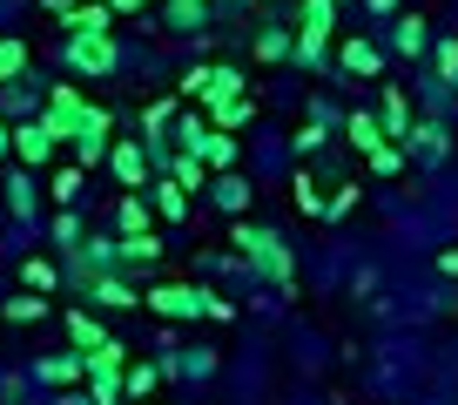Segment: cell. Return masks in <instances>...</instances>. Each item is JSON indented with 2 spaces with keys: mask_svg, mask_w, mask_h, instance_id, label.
<instances>
[{
  "mask_svg": "<svg viewBox=\"0 0 458 405\" xmlns=\"http://www.w3.org/2000/svg\"><path fill=\"white\" fill-rule=\"evenodd\" d=\"M162 162H169V176H175V183L189 189V196H196V189L209 183V169H202V156H189V149H175V156H162Z\"/></svg>",
  "mask_w": 458,
  "mask_h": 405,
  "instance_id": "obj_20",
  "label": "cell"
},
{
  "mask_svg": "<svg viewBox=\"0 0 458 405\" xmlns=\"http://www.w3.org/2000/svg\"><path fill=\"white\" fill-rule=\"evenodd\" d=\"M290 202H297L303 217H324V202H330V196H317V189H310V176H297V196H290Z\"/></svg>",
  "mask_w": 458,
  "mask_h": 405,
  "instance_id": "obj_34",
  "label": "cell"
},
{
  "mask_svg": "<svg viewBox=\"0 0 458 405\" xmlns=\"http://www.w3.org/2000/svg\"><path fill=\"white\" fill-rule=\"evenodd\" d=\"M297 149H303V156H310V149H324V129H317V122H303V129H297Z\"/></svg>",
  "mask_w": 458,
  "mask_h": 405,
  "instance_id": "obj_39",
  "label": "cell"
},
{
  "mask_svg": "<svg viewBox=\"0 0 458 405\" xmlns=\"http://www.w3.org/2000/svg\"><path fill=\"white\" fill-rule=\"evenodd\" d=\"M88 116H95V101H88L74 82L47 88V116H41V129L55 135V142H81V135H88Z\"/></svg>",
  "mask_w": 458,
  "mask_h": 405,
  "instance_id": "obj_2",
  "label": "cell"
},
{
  "mask_svg": "<svg viewBox=\"0 0 458 405\" xmlns=\"http://www.w3.org/2000/svg\"><path fill=\"white\" fill-rule=\"evenodd\" d=\"M250 196H257V189H250L243 176H229V169H223V183H216V202H223L229 217H243V210H250Z\"/></svg>",
  "mask_w": 458,
  "mask_h": 405,
  "instance_id": "obj_25",
  "label": "cell"
},
{
  "mask_svg": "<svg viewBox=\"0 0 458 405\" xmlns=\"http://www.w3.org/2000/svg\"><path fill=\"white\" fill-rule=\"evenodd\" d=\"M189 156H202V169H216V176L236 169V129H216V122H209V129L196 135V149H189Z\"/></svg>",
  "mask_w": 458,
  "mask_h": 405,
  "instance_id": "obj_7",
  "label": "cell"
},
{
  "mask_svg": "<svg viewBox=\"0 0 458 405\" xmlns=\"http://www.w3.org/2000/svg\"><path fill=\"white\" fill-rule=\"evenodd\" d=\"M21 284H28V290H41V297H47V290L61 284V271H55L47 257H28V263H21Z\"/></svg>",
  "mask_w": 458,
  "mask_h": 405,
  "instance_id": "obj_28",
  "label": "cell"
},
{
  "mask_svg": "<svg viewBox=\"0 0 458 405\" xmlns=\"http://www.w3.org/2000/svg\"><path fill=\"white\" fill-rule=\"evenodd\" d=\"M108 7H114V14H142L148 0H108Z\"/></svg>",
  "mask_w": 458,
  "mask_h": 405,
  "instance_id": "obj_40",
  "label": "cell"
},
{
  "mask_svg": "<svg viewBox=\"0 0 458 405\" xmlns=\"http://www.w3.org/2000/svg\"><path fill=\"white\" fill-rule=\"evenodd\" d=\"M337 61H344L351 74H377V68H385V55H377L371 41H344V47H337Z\"/></svg>",
  "mask_w": 458,
  "mask_h": 405,
  "instance_id": "obj_22",
  "label": "cell"
},
{
  "mask_svg": "<svg viewBox=\"0 0 458 405\" xmlns=\"http://www.w3.org/2000/svg\"><path fill=\"white\" fill-rule=\"evenodd\" d=\"M0 156H7V116H0Z\"/></svg>",
  "mask_w": 458,
  "mask_h": 405,
  "instance_id": "obj_43",
  "label": "cell"
},
{
  "mask_svg": "<svg viewBox=\"0 0 458 405\" xmlns=\"http://www.w3.org/2000/svg\"><path fill=\"white\" fill-rule=\"evenodd\" d=\"M438 271H445V277H458V250H445V257H438Z\"/></svg>",
  "mask_w": 458,
  "mask_h": 405,
  "instance_id": "obj_41",
  "label": "cell"
},
{
  "mask_svg": "<svg viewBox=\"0 0 458 405\" xmlns=\"http://www.w3.org/2000/svg\"><path fill=\"white\" fill-rule=\"evenodd\" d=\"M68 61L81 74H108L114 68V34H74L68 41Z\"/></svg>",
  "mask_w": 458,
  "mask_h": 405,
  "instance_id": "obj_6",
  "label": "cell"
},
{
  "mask_svg": "<svg viewBox=\"0 0 458 405\" xmlns=\"http://www.w3.org/2000/svg\"><path fill=\"white\" fill-rule=\"evenodd\" d=\"M257 61H290V34H257Z\"/></svg>",
  "mask_w": 458,
  "mask_h": 405,
  "instance_id": "obj_33",
  "label": "cell"
},
{
  "mask_svg": "<svg viewBox=\"0 0 458 405\" xmlns=\"http://www.w3.org/2000/svg\"><path fill=\"white\" fill-rule=\"evenodd\" d=\"M34 378H41V385H81V378H88V358L68 345L61 358H34Z\"/></svg>",
  "mask_w": 458,
  "mask_h": 405,
  "instance_id": "obj_8",
  "label": "cell"
},
{
  "mask_svg": "<svg viewBox=\"0 0 458 405\" xmlns=\"http://www.w3.org/2000/svg\"><path fill=\"white\" fill-rule=\"evenodd\" d=\"M371 169H377V176H398V169H404V149L377 142V149H371Z\"/></svg>",
  "mask_w": 458,
  "mask_h": 405,
  "instance_id": "obj_35",
  "label": "cell"
},
{
  "mask_svg": "<svg viewBox=\"0 0 458 405\" xmlns=\"http://www.w3.org/2000/svg\"><path fill=\"white\" fill-rule=\"evenodd\" d=\"M47 189H55V202H74V196H81V169H61Z\"/></svg>",
  "mask_w": 458,
  "mask_h": 405,
  "instance_id": "obj_37",
  "label": "cell"
},
{
  "mask_svg": "<svg viewBox=\"0 0 458 405\" xmlns=\"http://www.w3.org/2000/svg\"><path fill=\"white\" fill-rule=\"evenodd\" d=\"M358 196H364V189H358V183H344V189H337V196H330V202H324V217H351V210H358Z\"/></svg>",
  "mask_w": 458,
  "mask_h": 405,
  "instance_id": "obj_36",
  "label": "cell"
},
{
  "mask_svg": "<svg viewBox=\"0 0 458 405\" xmlns=\"http://www.w3.org/2000/svg\"><path fill=\"white\" fill-rule=\"evenodd\" d=\"M330 21H337V0H303L297 7V34H330Z\"/></svg>",
  "mask_w": 458,
  "mask_h": 405,
  "instance_id": "obj_21",
  "label": "cell"
},
{
  "mask_svg": "<svg viewBox=\"0 0 458 405\" xmlns=\"http://www.w3.org/2000/svg\"><path fill=\"white\" fill-rule=\"evenodd\" d=\"M377 122H385L391 142H404V129H411V101H404V88H385V95H377Z\"/></svg>",
  "mask_w": 458,
  "mask_h": 405,
  "instance_id": "obj_12",
  "label": "cell"
},
{
  "mask_svg": "<svg viewBox=\"0 0 458 405\" xmlns=\"http://www.w3.org/2000/svg\"><path fill=\"white\" fill-rule=\"evenodd\" d=\"M7 202H14V217H34V183H28V169L7 183Z\"/></svg>",
  "mask_w": 458,
  "mask_h": 405,
  "instance_id": "obj_32",
  "label": "cell"
},
{
  "mask_svg": "<svg viewBox=\"0 0 458 405\" xmlns=\"http://www.w3.org/2000/svg\"><path fill=\"white\" fill-rule=\"evenodd\" d=\"M7 149H14L21 169H47V162H55V135H47L41 122H21V129H7Z\"/></svg>",
  "mask_w": 458,
  "mask_h": 405,
  "instance_id": "obj_5",
  "label": "cell"
},
{
  "mask_svg": "<svg viewBox=\"0 0 458 405\" xmlns=\"http://www.w3.org/2000/svg\"><path fill=\"white\" fill-rule=\"evenodd\" d=\"M21 74H28V41L0 34V82H21Z\"/></svg>",
  "mask_w": 458,
  "mask_h": 405,
  "instance_id": "obj_23",
  "label": "cell"
},
{
  "mask_svg": "<svg viewBox=\"0 0 458 405\" xmlns=\"http://www.w3.org/2000/svg\"><path fill=\"white\" fill-rule=\"evenodd\" d=\"M156 217L162 223H182L189 217V189L175 183V176H169V183H156Z\"/></svg>",
  "mask_w": 458,
  "mask_h": 405,
  "instance_id": "obj_19",
  "label": "cell"
},
{
  "mask_svg": "<svg viewBox=\"0 0 458 405\" xmlns=\"http://www.w3.org/2000/svg\"><path fill=\"white\" fill-rule=\"evenodd\" d=\"M404 149L438 162V156H445V129H438V122H411V129H404Z\"/></svg>",
  "mask_w": 458,
  "mask_h": 405,
  "instance_id": "obj_18",
  "label": "cell"
},
{
  "mask_svg": "<svg viewBox=\"0 0 458 405\" xmlns=\"http://www.w3.org/2000/svg\"><path fill=\"white\" fill-rule=\"evenodd\" d=\"M162 365H122V399H156Z\"/></svg>",
  "mask_w": 458,
  "mask_h": 405,
  "instance_id": "obj_16",
  "label": "cell"
},
{
  "mask_svg": "<svg viewBox=\"0 0 458 405\" xmlns=\"http://www.w3.org/2000/svg\"><path fill=\"white\" fill-rule=\"evenodd\" d=\"M236 250H243V257H250V271H257V277H270V284H284V290H290V277H297V263H290L284 237H276L270 223H236Z\"/></svg>",
  "mask_w": 458,
  "mask_h": 405,
  "instance_id": "obj_1",
  "label": "cell"
},
{
  "mask_svg": "<svg viewBox=\"0 0 458 405\" xmlns=\"http://www.w3.org/2000/svg\"><path fill=\"white\" fill-rule=\"evenodd\" d=\"M156 257H162V237L156 230H135V237L114 244V271H142V263H156Z\"/></svg>",
  "mask_w": 458,
  "mask_h": 405,
  "instance_id": "obj_9",
  "label": "cell"
},
{
  "mask_svg": "<svg viewBox=\"0 0 458 405\" xmlns=\"http://www.w3.org/2000/svg\"><path fill=\"white\" fill-rule=\"evenodd\" d=\"M142 304L156 311V318H209L216 290H196V284H148Z\"/></svg>",
  "mask_w": 458,
  "mask_h": 405,
  "instance_id": "obj_3",
  "label": "cell"
},
{
  "mask_svg": "<svg viewBox=\"0 0 458 405\" xmlns=\"http://www.w3.org/2000/svg\"><path fill=\"white\" fill-rule=\"evenodd\" d=\"M108 21H114V7H108V0H88V7H68V28H74V34H108Z\"/></svg>",
  "mask_w": 458,
  "mask_h": 405,
  "instance_id": "obj_17",
  "label": "cell"
},
{
  "mask_svg": "<svg viewBox=\"0 0 458 405\" xmlns=\"http://www.w3.org/2000/svg\"><path fill=\"white\" fill-rule=\"evenodd\" d=\"M142 405H156V399H142Z\"/></svg>",
  "mask_w": 458,
  "mask_h": 405,
  "instance_id": "obj_44",
  "label": "cell"
},
{
  "mask_svg": "<svg viewBox=\"0 0 458 405\" xmlns=\"http://www.w3.org/2000/svg\"><path fill=\"white\" fill-rule=\"evenodd\" d=\"M108 162H114V176L129 189H142L148 183V156H142V142H108Z\"/></svg>",
  "mask_w": 458,
  "mask_h": 405,
  "instance_id": "obj_11",
  "label": "cell"
},
{
  "mask_svg": "<svg viewBox=\"0 0 458 405\" xmlns=\"http://www.w3.org/2000/svg\"><path fill=\"white\" fill-rule=\"evenodd\" d=\"M344 135H351V149H364V156H371L377 142H391V135H385V122H377V116H364V108H358V116H344Z\"/></svg>",
  "mask_w": 458,
  "mask_h": 405,
  "instance_id": "obj_15",
  "label": "cell"
},
{
  "mask_svg": "<svg viewBox=\"0 0 458 405\" xmlns=\"http://www.w3.org/2000/svg\"><path fill=\"white\" fill-rule=\"evenodd\" d=\"M391 47H398V55H425V47H431L425 21H418V14H398V41H391Z\"/></svg>",
  "mask_w": 458,
  "mask_h": 405,
  "instance_id": "obj_27",
  "label": "cell"
},
{
  "mask_svg": "<svg viewBox=\"0 0 458 405\" xmlns=\"http://www.w3.org/2000/svg\"><path fill=\"white\" fill-rule=\"evenodd\" d=\"M0 311H7L14 324H41V318H47V297H41V290H21V297H7Z\"/></svg>",
  "mask_w": 458,
  "mask_h": 405,
  "instance_id": "obj_26",
  "label": "cell"
},
{
  "mask_svg": "<svg viewBox=\"0 0 458 405\" xmlns=\"http://www.w3.org/2000/svg\"><path fill=\"white\" fill-rule=\"evenodd\" d=\"M169 21H175V28H196V21H202V0H169Z\"/></svg>",
  "mask_w": 458,
  "mask_h": 405,
  "instance_id": "obj_38",
  "label": "cell"
},
{
  "mask_svg": "<svg viewBox=\"0 0 458 405\" xmlns=\"http://www.w3.org/2000/svg\"><path fill=\"white\" fill-rule=\"evenodd\" d=\"M101 338H108V332H101V318H88V311H68V345H74V351H95Z\"/></svg>",
  "mask_w": 458,
  "mask_h": 405,
  "instance_id": "obj_24",
  "label": "cell"
},
{
  "mask_svg": "<svg viewBox=\"0 0 458 405\" xmlns=\"http://www.w3.org/2000/svg\"><path fill=\"white\" fill-rule=\"evenodd\" d=\"M431 61H438V82L458 88V41H438V47H431Z\"/></svg>",
  "mask_w": 458,
  "mask_h": 405,
  "instance_id": "obj_31",
  "label": "cell"
},
{
  "mask_svg": "<svg viewBox=\"0 0 458 405\" xmlns=\"http://www.w3.org/2000/svg\"><path fill=\"white\" fill-rule=\"evenodd\" d=\"M169 122H175V101H148V108H142V135H148V142H156Z\"/></svg>",
  "mask_w": 458,
  "mask_h": 405,
  "instance_id": "obj_30",
  "label": "cell"
},
{
  "mask_svg": "<svg viewBox=\"0 0 458 405\" xmlns=\"http://www.w3.org/2000/svg\"><path fill=\"white\" fill-rule=\"evenodd\" d=\"M114 223H122V237L148 230V202H142V196H122V210H114Z\"/></svg>",
  "mask_w": 458,
  "mask_h": 405,
  "instance_id": "obj_29",
  "label": "cell"
},
{
  "mask_svg": "<svg viewBox=\"0 0 458 405\" xmlns=\"http://www.w3.org/2000/svg\"><path fill=\"white\" fill-rule=\"evenodd\" d=\"M88 358V378H122V365H129V345L122 338H101L95 351H81Z\"/></svg>",
  "mask_w": 458,
  "mask_h": 405,
  "instance_id": "obj_13",
  "label": "cell"
},
{
  "mask_svg": "<svg viewBox=\"0 0 458 405\" xmlns=\"http://www.w3.org/2000/svg\"><path fill=\"white\" fill-rule=\"evenodd\" d=\"M182 95L202 101V108L223 101V95H243V68H223V61H216V68H189L182 74Z\"/></svg>",
  "mask_w": 458,
  "mask_h": 405,
  "instance_id": "obj_4",
  "label": "cell"
},
{
  "mask_svg": "<svg viewBox=\"0 0 458 405\" xmlns=\"http://www.w3.org/2000/svg\"><path fill=\"white\" fill-rule=\"evenodd\" d=\"M371 7H377V14H398V0H371Z\"/></svg>",
  "mask_w": 458,
  "mask_h": 405,
  "instance_id": "obj_42",
  "label": "cell"
},
{
  "mask_svg": "<svg viewBox=\"0 0 458 405\" xmlns=\"http://www.w3.org/2000/svg\"><path fill=\"white\" fill-rule=\"evenodd\" d=\"M88 297H95L101 311H129V304H142V297L129 290V277H108V271H95V277H88Z\"/></svg>",
  "mask_w": 458,
  "mask_h": 405,
  "instance_id": "obj_10",
  "label": "cell"
},
{
  "mask_svg": "<svg viewBox=\"0 0 458 405\" xmlns=\"http://www.w3.org/2000/svg\"><path fill=\"white\" fill-rule=\"evenodd\" d=\"M250 116H257V95H223V101H209V122H216V129H243Z\"/></svg>",
  "mask_w": 458,
  "mask_h": 405,
  "instance_id": "obj_14",
  "label": "cell"
}]
</instances>
